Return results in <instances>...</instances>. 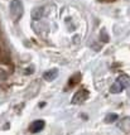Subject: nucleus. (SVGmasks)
Instances as JSON below:
<instances>
[{
    "label": "nucleus",
    "instance_id": "7",
    "mask_svg": "<svg viewBox=\"0 0 130 135\" xmlns=\"http://www.w3.org/2000/svg\"><path fill=\"white\" fill-rule=\"evenodd\" d=\"M42 17H43V8H36V9H33L32 18H33L34 20H39Z\"/></svg>",
    "mask_w": 130,
    "mask_h": 135
},
{
    "label": "nucleus",
    "instance_id": "10",
    "mask_svg": "<svg viewBox=\"0 0 130 135\" xmlns=\"http://www.w3.org/2000/svg\"><path fill=\"white\" fill-rule=\"evenodd\" d=\"M129 96H130V91H129Z\"/></svg>",
    "mask_w": 130,
    "mask_h": 135
},
{
    "label": "nucleus",
    "instance_id": "1",
    "mask_svg": "<svg viewBox=\"0 0 130 135\" xmlns=\"http://www.w3.org/2000/svg\"><path fill=\"white\" fill-rule=\"evenodd\" d=\"M24 13L23 4L20 0H12L10 3V14L14 18V20H19Z\"/></svg>",
    "mask_w": 130,
    "mask_h": 135
},
{
    "label": "nucleus",
    "instance_id": "2",
    "mask_svg": "<svg viewBox=\"0 0 130 135\" xmlns=\"http://www.w3.org/2000/svg\"><path fill=\"white\" fill-rule=\"evenodd\" d=\"M87 97H89V91L87 90H80L72 97V104L73 105H80V104H82L83 101L87 100Z\"/></svg>",
    "mask_w": 130,
    "mask_h": 135
},
{
    "label": "nucleus",
    "instance_id": "8",
    "mask_svg": "<svg viewBox=\"0 0 130 135\" xmlns=\"http://www.w3.org/2000/svg\"><path fill=\"white\" fill-rule=\"evenodd\" d=\"M116 119H118V115H116V114H109L106 118H105V123H107V124L115 123Z\"/></svg>",
    "mask_w": 130,
    "mask_h": 135
},
{
    "label": "nucleus",
    "instance_id": "9",
    "mask_svg": "<svg viewBox=\"0 0 130 135\" xmlns=\"http://www.w3.org/2000/svg\"><path fill=\"white\" fill-rule=\"evenodd\" d=\"M32 72H33V67H29V68H27V71H25V73H27V75H30Z\"/></svg>",
    "mask_w": 130,
    "mask_h": 135
},
{
    "label": "nucleus",
    "instance_id": "5",
    "mask_svg": "<svg viewBox=\"0 0 130 135\" xmlns=\"http://www.w3.org/2000/svg\"><path fill=\"white\" fill-rule=\"evenodd\" d=\"M119 129L124 133H130V118H124L119 123Z\"/></svg>",
    "mask_w": 130,
    "mask_h": 135
},
{
    "label": "nucleus",
    "instance_id": "3",
    "mask_svg": "<svg viewBox=\"0 0 130 135\" xmlns=\"http://www.w3.org/2000/svg\"><path fill=\"white\" fill-rule=\"evenodd\" d=\"M44 125H46V123L43 121V120H36V121H33V123L30 124L29 126V131L30 133H39V131H42V130L44 129Z\"/></svg>",
    "mask_w": 130,
    "mask_h": 135
},
{
    "label": "nucleus",
    "instance_id": "4",
    "mask_svg": "<svg viewBox=\"0 0 130 135\" xmlns=\"http://www.w3.org/2000/svg\"><path fill=\"white\" fill-rule=\"evenodd\" d=\"M58 76V70L57 68H52V70H48L43 73V78L46 81H53L54 78H57Z\"/></svg>",
    "mask_w": 130,
    "mask_h": 135
},
{
    "label": "nucleus",
    "instance_id": "6",
    "mask_svg": "<svg viewBox=\"0 0 130 135\" xmlns=\"http://www.w3.org/2000/svg\"><path fill=\"white\" fill-rule=\"evenodd\" d=\"M124 88H125L124 86H123V85L116 80V81L111 85V87H110V92H111V94H119V92H121Z\"/></svg>",
    "mask_w": 130,
    "mask_h": 135
}]
</instances>
